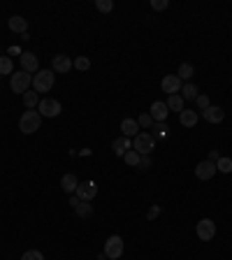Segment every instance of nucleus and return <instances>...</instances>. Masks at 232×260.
<instances>
[{"label": "nucleus", "instance_id": "nucleus-12", "mask_svg": "<svg viewBox=\"0 0 232 260\" xmlns=\"http://www.w3.org/2000/svg\"><path fill=\"white\" fill-rule=\"evenodd\" d=\"M21 70L28 72V74L40 72V61H37V56L33 54V51H23V54H21Z\"/></svg>", "mask_w": 232, "mask_h": 260}, {"label": "nucleus", "instance_id": "nucleus-13", "mask_svg": "<svg viewBox=\"0 0 232 260\" xmlns=\"http://www.w3.org/2000/svg\"><path fill=\"white\" fill-rule=\"evenodd\" d=\"M72 68H74V65H72L70 56H65V54L54 56V61H51V70H54V72H61V74H68Z\"/></svg>", "mask_w": 232, "mask_h": 260}, {"label": "nucleus", "instance_id": "nucleus-33", "mask_svg": "<svg viewBox=\"0 0 232 260\" xmlns=\"http://www.w3.org/2000/svg\"><path fill=\"white\" fill-rule=\"evenodd\" d=\"M137 123H139V128H153V118H151V114H142V117L137 118Z\"/></svg>", "mask_w": 232, "mask_h": 260}, {"label": "nucleus", "instance_id": "nucleus-3", "mask_svg": "<svg viewBox=\"0 0 232 260\" xmlns=\"http://www.w3.org/2000/svg\"><path fill=\"white\" fill-rule=\"evenodd\" d=\"M30 86H33V74H28L23 70L14 72L9 77V89L14 91V93H19V95H23L26 91H30Z\"/></svg>", "mask_w": 232, "mask_h": 260}, {"label": "nucleus", "instance_id": "nucleus-24", "mask_svg": "<svg viewBox=\"0 0 232 260\" xmlns=\"http://www.w3.org/2000/svg\"><path fill=\"white\" fill-rule=\"evenodd\" d=\"M5 74H14V63H12V58L7 56H0V77H5Z\"/></svg>", "mask_w": 232, "mask_h": 260}, {"label": "nucleus", "instance_id": "nucleus-9", "mask_svg": "<svg viewBox=\"0 0 232 260\" xmlns=\"http://www.w3.org/2000/svg\"><path fill=\"white\" fill-rule=\"evenodd\" d=\"M181 86H184V81L179 79L177 74H165V77H162V81H161L162 93H167V95L179 93V91H181Z\"/></svg>", "mask_w": 232, "mask_h": 260}, {"label": "nucleus", "instance_id": "nucleus-30", "mask_svg": "<svg viewBox=\"0 0 232 260\" xmlns=\"http://www.w3.org/2000/svg\"><path fill=\"white\" fill-rule=\"evenodd\" d=\"M195 105H197V109H200V112L209 109V107H211V102H209V95H202V93H200V95L195 98Z\"/></svg>", "mask_w": 232, "mask_h": 260}, {"label": "nucleus", "instance_id": "nucleus-5", "mask_svg": "<svg viewBox=\"0 0 232 260\" xmlns=\"http://www.w3.org/2000/svg\"><path fill=\"white\" fill-rule=\"evenodd\" d=\"M37 112H40V117H45V118H56L63 112V107L56 98H42L40 105H37Z\"/></svg>", "mask_w": 232, "mask_h": 260}, {"label": "nucleus", "instance_id": "nucleus-14", "mask_svg": "<svg viewBox=\"0 0 232 260\" xmlns=\"http://www.w3.org/2000/svg\"><path fill=\"white\" fill-rule=\"evenodd\" d=\"M200 117L205 118L207 123H221L225 118V112H223V107H218V105H211L209 109H205Z\"/></svg>", "mask_w": 232, "mask_h": 260}, {"label": "nucleus", "instance_id": "nucleus-17", "mask_svg": "<svg viewBox=\"0 0 232 260\" xmlns=\"http://www.w3.org/2000/svg\"><path fill=\"white\" fill-rule=\"evenodd\" d=\"M121 133H123V137H137L139 135V123L135 121V118H123L121 121Z\"/></svg>", "mask_w": 232, "mask_h": 260}, {"label": "nucleus", "instance_id": "nucleus-27", "mask_svg": "<svg viewBox=\"0 0 232 260\" xmlns=\"http://www.w3.org/2000/svg\"><path fill=\"white\" fill-rule=\"evenodd\" d=\"M216 170L218 172H223V174H230L232 172V158H218V163H216Z\"/></svg>", "mask_w": 232, "mask_h": 260}, {"label": "nucleus", "instance_id": "nucleus-19", "mask_svg": "<svg viewBox=\"0 0 232 260\" xmlns=\"http://www.w3.org/2000/svg\"><path fill=\"white\" fill-rule=\"evenodd\" d=\"M179 121H181L184 128H193L197 121H200V114H197L195 109H184V112L179 114Z\"/></svg>", "mask_w": 232, "mask_h": 260}, {"label": "nucleus", "instance_id": "nucleus-22", "mask_svg": "<svg viewBox=\"0 0 232 260\" xmlns=\"http://www.w3.org/2000/svg\"><path fill=\"white\" fill-rule=\"evenodd\" d=\"M165 105H167V109H170V112H179V114L184 112V98H181L179 93L167 95V102H165Z\"/></svg>", "mask_w": 232, "mask_h": 260}, {"label": "nucleus", "instance_id": "nucleus-8", "mask_svg": "<svg viewBox=\"0 0 232 260\" xmlns=\"http://www.w3.org/2000/svg\"><path fill=\"white\" fill-rule=\"evenodd\" d=\"M95 195H98V184L95 181H79V186H77V197L79 200L91 202Z\"/></svg>", "mask_w": 232, "mask_h": 260}, {"label": "nucleus", "instance_id": "nucleus-6", "mask_svg": "<svg viewBox=\"0 0 232 260\" xmlns=\"http://www.w3.org/2000/svg\"><path fill=\"white\" fill-rule=\"evenodd\" d=\"M105 256H107V260H118L121 256H123V239L118 237V235H112V237H107V242H105Z\"/></svg>", "mask_w": 232, "mask_h": 260}, {"label": "nucleus", "instance_id": "nucleus-16", "mask_svg": "<svg viewBox=\"0 0 232 260\" xmlns=\"http://www.w3.org/2000/svg\"><path fill=\"white\" fill-rule=\"evenodd\" d=\"M7 28L12 30V33H19V35H26V33H28V21H26L23 17H19V14H14V17H9Z\"/></svg>", "mask_w": 232, "mask_h": 260}, {"label": "nucleus", "instance_id": "nucleus-4", "mask_svg": "<svg viewBox=\"0 0 232 260\" xmlns=\"http://www.w3.org/2000/svg\"><path fill=\"white\" fill-rule=\"evenodd\" d=\"M133 149L139 153V156H151L153 149H156V137H153V133H139L135 137Z\"/></svg>", "mask_w": 232, "mask_h": 260}, {"label": "nucleus", "instance_id": "nucleus-7", "mask_svg": "<svg viewBox=\"0 0 232 260\" xmlns=\"http://www.w3.org/2000/svg\"><path fill=\"white\" fill-rule=\"evenodd\" d=\"M195 233L202 242H211V239L216 237V223L211 221V218H202V221H197Z\"/></svg>", "mask_w": 232, "mask_h": 260}, {"label": "nucleus", "instance_id": "nucleus-37", "mask_svg": "<svg viewBox=\"0 0 232 260\" xmlns=\"http://www.w3.org/2000/svg\"><path fill=\"white\" fill-rule=\"evenodd\" d=\"M218 158H221V153L216 151V149H211V151H209V158H207V161H211V163H218Z\"/></svg>", "mask_w": 232, "mask_h": 260}, {"label": "nucleus", "instance_id": "nucleus-23", "mask_svg": "<svg viewBox=\"0 0 232 260\" xmlns=\"http://www.w3.org/2000/svg\"><path fill=\"white\" fill-rule=\"evenodd\" d=\"M193 74H195V68H193L190 63H181V65H179L177 77L181 81H190V77H193Z\"/></svg>", "mask_w": 232, "mask_h": 260}, {"label": "nucleus", "instance_id": "nucleus-25", "mask_svg": "<svg viewBox=\"0 0 232 260\" xmlns=\"http://www.w3.org/2000/svg\"><path fill=\"white\" fill-rule=\"evenodd\" d=\"M23 105H26L28 109H35L37 105H40V95H37L35 91H26V93H23Z\"/></svg>", "mask_w": 232, "mask_h": 260}, {"label": "nucleus", "instance_id": "nucleus-10", "mask_svg": "<svg viewBox=\"0 0 232 260\" xmlns=\"http://www.w3.org/2000/svg\"><path fill=\"white\" fill-rule=\"evenodd\" d=\"M216 172H218L216 170V163H211V161H202V163H197L195 165V177L200 181H209Z\"/></svg>", "mask_w": 232, "mask_h": 260}, {"label": "nucleus", "instance_id": "nucleus-26", "mask_svg": "<svg viewBox=\"0 0 232 260\" xmlns=\"http://www.w3.org/2000/svg\"><path fill=\"white\" fill-rule=\"evenodd\" d=\"M139 158H142V156L135 151V149H130V151L123 156V161H125V165H128V167H137V165H139Z\"/></svg>", "mask_w": 232, "mask_h": 260}, {"label": "nucleus", "instance_id": "nucleus-15", "mask_svg": "<svg viewBox=\"0 0 232 260\" xmlns=\"http://www.w3.org/2000/svg\"><path fill=\"white\" fill-rule=\"evenodd\" d=\"M130 149H133V140H130V137H123V135H121V137H116L114 142H112V151H114L116 156H121V158H123Z\"/></svg>", "mask_w": 232, "mask_h": 260}, {"label": "nucleus", "instance_id": "nucleus-18", "mask_svg": "<svg viewBox=\"0 0 232 260\" xmlns=\"http://www.w3.org/2000/svg\"><path fill=\"white\" fill-rule=\"evenodd\" d=\"M77 186H79V179H77V174H72V172H68V174H63L61 179V189L65 190V193H77Z\"/></svg>", "mask_w": 232, "mask_h": 260}, {"label": "nucleus", "instance_id": "nucleus-32", "mask_svg": "<svg viewBox=\"0 0 232 260\" xmlns=\"http://www.w3.org/2000/svg\"><path fill=\"white\" fill-rule=\"evenodd\" d=\"M170 128L165 126V123H153V137H165Z\"/></svg>", "mask_w": 232, "mask_h": 260}, {"label": "nucleus", "instance_id": "nucleus-20", "mask_svg": "<svg viewBox=\"0 0 232 260\" xmlns=\"http://www.w3.org/2000/svg\"><path fill=\"white\" fill-rule=\"evenodd\" d=\"M72 209H74V214L79 216V218H91V216H93V205L86 202V200H79Z\"/></svg>", "mask_w": 232, "mask_h": 260}, {"label": "nucleus", "instance_id": "nucleus-1", "mask_svg": "<svg viewBox=\"0 0 232 260\" xmlns=\"http://www.w3.org/2000/svg\"><path fill=\"white\" fill-rule=\"evenodd\" d=\"M56 84V72L54 70H40L33 74V91L35 93H49Z\"/></svg>", "mask_w": 232, "mask_h": 260}, {"label": "nucleus", "instance_id": "nucleus-36", "mask_svg": "<svg viewBox=\"0 0 232 260\" xmlns=\"http://www.w3.org/2000/svg\"><path fill=\"white\" fill-rule=\"evenodd\" d=\"M137 167H139V170H149V167H151V156H142Z\"/></svg>", "mask_w": 232, "mask_h": 260}, {"label": "nucleus", "instance_id": "nucleus-21", "mask_svg": "<svg viewBox=\"0 0 232 260\" xmlns=\"http://www.w3.org/2000/svg\"><path fill=\"white\" fill-rule=\"evenodd\" d=\"M179 95H181L184 100H195L197 95H200V89H197L193 81H186V84L181 86V93H179Z\"/></svg>", "mask_w": 232, "mask_h": 260}, {"label": "nucleus", "instance_id": "nucleus-31", "mask_svg": "<svg viewBox=\"0 0 232 260\" xmlns=\"http://www.w3.org/2000/svg\"><path fill=\"white\" fill-rule=\"evenodd\" d=\"M21 260H45V256H42V251H35V249H30V251H26L23 256H21Z\"/></svg>", "mask_w": 232, "mask_h": 260}, {"label": "nucleus", "instance_id": "nucleus-2", "mask_svg": "<svg viewBox=\"0 0 232 260\" xmlns=\"http://www.w3.org/2000/svg\"><path fill=\"white\" fill-rule=\"evenodd\" d=\"M40 123H42V117L35 109H26L21 118H19V130L23 135H33L35 130H40Z\"/></svg>", "mask_w": 232, "mask_h": 260}, {"label": "nucleus", "instance_id": "nucleus-34", "mask_svg": "<svg viewBox=\"0 0 232 260\" xmlns=\"http://www.w3.org/2000/svg\"><path fill=\"white\" fill-rule=\"evenodd\" d=\"M170 7V2L167 0H151V9L153 12H162V9Z\"/></svg>", "mask_w": 232, "mask_h": 260}, {"label": "nucleus", "instance_id": "nucleus-29", "mask_svg": "<svg viewBox=\"0 0 232 260\" xmlns=\"http://www.w3.org/2000/svg\"><path fill=\"white\" fill-rule=\"evenodd\" d=\"M95 9L107 14V12H112V9H114V2H112V0H95Z\"/></svg>", "mask_w": 232, "mask_h": 260}, {"label": "nucleus", "instance_id": "nucleus-35", "mask_svg": "<svg viewBox=\"0 0 232 260\" xmlns=\"http://www.w3.org/2000/svg\"><path fill=\"white\" fill-rule=\"evenodd\" d=\"M161 212H162V207H161V205H153L151 209L146 212V218H149V221H153V218H158V216H161Z\"/></svg>", "mask_w": 232, "mask_h": 260}, {"label": "nucleus", "instance_id": "nucleus-11", "mask_svg": "<svg viewBox=\"0 0 232 260\" xmlns=\"http://www.w3.org/2000/svg\"><path fill=\"white\" fill-rule=\"evenodd\" d=\"M151 118L153 123H165V118L170 117V109H167V105L165 102H161V100H153L151 102Z\"/></svg>", "mask_w": 232, "mask_h": 260}, {"label": "nucleus", "instance_id": "nucleus-28", "mask_svg": "<svg viewBox=\"0 0 232 260\" xmlns=\"http://www.w3.org/2000/svg\"><path fill=\"white\" fill-rule=\"evenodd\" d=\"M72 65H74L77 70L86 72V70H89V68H91V61H89V58H86V56H79V58H74V61H72Z\"/></svg>", "mask_w": 232, "mask_h": 260}]
</instances>
